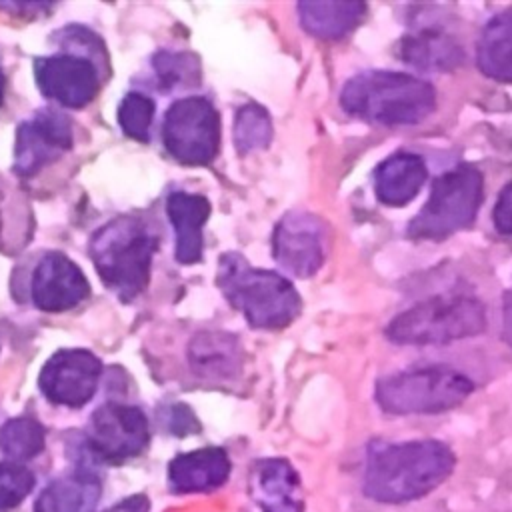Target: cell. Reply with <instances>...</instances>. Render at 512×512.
<instances>
[{
  "label": "cell",
  "mask_w": 512,
  "mask_h": 512,
  "mask_svg": "<svg viewBox=\"0 0 512 512\" xmlns=\"http://www.w3.org/2000/svg\"><path fill=\"white\" fill-rule=\"evenodd\" d=\"M34 76L40 92L68 108H82L94 100L100 88L94 64L76 54L42 56L34 64Z\"/></svg>",
  "instance_id": "4fadbf2b"
},
{
  "label": "cell",
  "mask_w": 512,
  "mask_h": 512,
  "mask_svg": "<svg viewBox=\"0 0 512 512\" xmlns=\"http://www.w3.org/2000/svg\"><path fill=\"white\" fill-rule=\"evenodd\" d=\"M272 252L286 272L314 276L326 258V224L304 210L284 214L274 228Z\"/></svg>",
  "instance_id": "9c48e42d"
},
{
  "label": "cell",
  "mask_w": 512,
  "mask_h": 512,
  "mask_svg": "<svg viewBox=\"0 0 512 512\" xmlns=\"http://www.w3.org/2000/svg\"><path fill=\"white\" fill-rule=\"evenodd\" d=\"M72 148V124L58 110H38L16 132L14 170L32 176Z\"/></svg>",
  "instance_id": "7c38bea8"
},
{
  "label": "cell",
  "mask_w": 512,
  "mask_h": 512,
  "mask_svg": "<svg viewBox=\"0 0 512 512\" xmlns=\"http://www.w3.org/2000/svg\"><path fill=\"white\" fill-rule=\"evenodd\" d=\"M502 340L512 348V288L502 296Z\"/></svg>",
  "instance_id": "4dcf8cb0"
},
{
  "label": "cell",
  "mask_w": 512,
  "mask_h": 512,
  "mask_svg": "<svg viewBox=\"0 0 512 512\" xmlns=\"http://www.w3.org/2000/svg\"><path fill=\"white\" fill-rule=\"evenodd\" d=\"M160 88L174 90L196 86L200 80V64L192 54L184 52H158L152 60Z\"/></svg>",
  "instance_id": "d4e9b609"
},
{
  "label": "cell",
  "mask_w": 512,
  "mask_h": 512,
  "mask_svg": "<svg viewBox=\"0 0 512 512\" xmlns=\"http://www.w3.org/2000/svg\"><path fill=\"white\" fill-rule=\"evenodd\" d=\"M428 178L426 160L410 150H398L380 160L372 170V188L380 204L402 208L410 204Z\"/></svg>",
  "instance_id": "2e32d148"
},
{
  "label": "cell",
  "mask_w": 512,
  "mask_h": 512,
  "mask_svg": "<svg viewBox=\"0 0 512 512\" xmlns=\"http://www.w3.org/2000/svg\"><path fill=\"white\" fill-rule=\"evenodd\" d=\"M166 426H168L174 434H178V436L190 434L192 430H198V422L194 420V414H192L186 406H182V404L168 408Z\"/></svg>",
  "instance_id": "f546056e"
},
{
  "label": "cell",
  "mask_w": 512,
  "mask_h": 512,
  "mask_svg": "<svg viewBox=\"0 0 512 512\" xmlns=\"http://www.w3.org/2000/svg\"><path fill=\"white\" fill-rule=\"evenodd\" d=\"M0 450L12 460H30L44 450V428L28 416H18L2 424Z\"/></svg>",
  "instance_id": "603a6c76"
},
{
  "label": "cell",
  "mask_w": 512,
  "mask_h": 512,
  "mask_svg": "<svg viewBox=\"0 0 512 512\" xmlns=\"http://www.w3.org/2000/svg\"><path fill=\"white\" fill-rule=\"evenodd\" d=\"M486 326V306L480 298L442 292L398 312L384 328V336L398 346H444L478 336Z\"/></svg>",
  "instance_id": "3957f363"
},
{
  "label": "cell",
  "mask_w": 512,
  "mask_h": 512,
  "mask_svg": "<svg viewBox=\"0 0 512 512\" xmlns=\"http://www.w3.org/2000/svg\"><path fill=\"white\" fill-rule=\"evenodd\" d=\"M152 118H154V102L148 96L140 92H128L122 98L118 106V124L126 136L138 142H148Z\"/></svg>",
  "instance_id": "4316f807"
},
{
  "label": "cell",
  "mask_w": 512,
  "mask_h": 512,
  "mask_svg": "<svg viewBox=\"0 0 512 512\" xmlns=\"http://www.w3.org/2000/svg\"><path fill=\"white\" fill-rule=\"evenodd\" d=\"M100 374V360L92 352L58 350L42 366L38 384L50 402L78 408L94 396Z\"/></svg>",
  "instance_id": "8fae6325"
},
{
  "label": "cell",
  "mask_w": 512,
  "mask_h": 512,
  "mask_svg": "<svg viewBox=\"0 0 512 512\" xmlns=\"http://www.w3.org/2000/svg\"><path fill=\"white\" fill-rule=\"evenodd\" d=\"M342 110L374 126H414L436 110L432 82L394 70H364L340 90Z\"/></svg>",
  "instance_id": "7a4b0ae2"
},
{
  "label": "cell",
  "mask_w": 512,
  "mask_h": 512,
  "mask_svg": "<svg viewBox=\"0 0 512 512\" xmlns=\"http://www.w3.org/2000/svg\"><path fill=\"white\" fill-rule=\"evenodd\" d=\"M492 224L498 234L512 236V180L498 192L496 204L492 208Z\"/></svg>",
  "instance_id": "f1b7e54d"
},
{
  "label": "cell",
  "mask_w": 512,
  "mask_h": 512,
  "mask_svg": "<svg viewBox=\"0 0 512 512\" xmlns=\"http://www.w3.org/2000/svg\"><path fill=\"white\" fill-rule=\"evenodd\" d=\"M4 86H6V80H4V72H2V68H0V104H2V100H4Z\"/></svg>",
  "instance_id": "d6a6232c"
},
{
  "label": "cell",
  "mask_w": 512,
  "mask_h": 512,
  "mask_svg": "<svg viewBox=\"0 0 512 512\" xmlns=\"http://www.w3.org/2000/svg\"><path fill=\"white\" fill-rule=\"evenodd\" d=\"M484 202V176L474 164H456L440 172L420 212L408 222L406 236L414 242H442L468 228Z\"/></svg>",
  "instance_id": "52a82bcc"
},
{
  "label": "cell",
  "mask_w": 512,
  "mask_h": 512,
  "mask_svg": "<svg viewBox=\"0 0 512 512\" xmlns=\"http://www.w3.org/2000/svg\"><path fill=\"white\" fill-rule=\"evenodd\" d=\"M454 466L456 454L442 440L384 442L368 450L362 492L380 504L420 500L448 480Z\"/></svg>",
  "instance_id": "6da1fadb"
},
{
  "label": "cell",
  "mask_w": 512,
  "mask_h": 512,
  "mask_svg": "<svg viewBox=\"0 0 512 512\" xmlns=\"http://www.w3.org/2000/svg\"><path fill=\"white\" fill-rule=\"evenodd\" d=\"M394 54L420 72H454L464 60V46L440 26H420L398 38Z\"/></svg>",
  "instance_id": "9a60e30c"
},
{
  "label": "cell",
  "mask_w": 512,
  "mask_h": 512,
  "mask_svg": "<svg viewBox=\"0 0 512 512\" xmlns=\"http://www.w3.org/2000/svg\"><path fill=\"white\" fill-rule=\"evenodd\" d=\"M148 498L142 496V494H136V496H130L126 500H122L120 504L108 508L106 512H148Z\"/></svg>",
  "instance_id": "1f68e13d"
},
{
  "label": "cell",
  "mask_w": 512,
  "mask_h": 512,
  "mask_svg": "<svg viewBox=\"0 0 512 512\" xmlns=\"http://www.w3.org/2000/svg\"><path fill=\"white\" fill-rule=\"evenodd\" d=\"M216 284L254 328H284L302 310V298L288 278L258 270L236 252L222 254Z\"/></svg>",
  "instance_id": "277c9868"
},
{
  "label": "cell",
  "mask_w": 512,
  "mask_h": 512,
  "mask_svg": "<svg viewBox=\"0 0 512 512\" xmlns=\"http://www.w3.org/2000/svg\"><path fill=\"white\" fill-rule=\"evenodd\" d=\"M166 214L176 234V260L194 264L202 258V228L210 216V202L200 194L172 192L166 198Z\"/></svg>",
  "instance_id": "e0dca14e"
},
{
  "label": "cell",
  "mask_w": 512,
  "mask_h": 512,
  "mask_svg": "<svg viewBox=\"0 0 512 512\" xmlns=\"http://www.w3.org/2000/svg\"><path fill=\"white\" fill-rule=\"evenodd\" d=\"M30 292L36 308L44 312H64L88 298L90 284L68 256L48 252L32 272Z\"/></svg>",
  "instance_id": "5bb4252c"
},
{
  "label": "cell",
  "mask_w": 512,
  "mask_h": 512,
  "mask_svg": "<svg viewBox=\"0 0 512 512\" xmlns=\"http://www.w3.org/2000/svg\"><path fill=\"white\" fill-rule=\"evenodd\" d=\"M234 356V338H228V334H198L190 348L192 364L200 372H220L222 368H228L234 362Z\"/></svg>",
  "instance_id": "484cf974"
},
{
  "label": "cell",
  "mask_w": 512,
  "mask_h": 512,
  "mask_svg": "<svg viewBox=\"0 0 512 512\" xmlns=\"http://www.w3.org/2000/svg\"><path fill=\"white\" fill-rule=\"evenodd\" d=\"M150 442L148 418L136 406L108 402L92 414L88 444L102 460L122 462L138 456Z\"/></svg>",
  "instance_id": "30bf717a"
},
{
  "label": "cell",
  "mask_w": 512,
  "mask_h": 512,
  "mask_svg": "<svg viewBox=\"0 0 512 512\" xmlns=\"http://www.w3.org/2000/svg\"><path fill=\"white\" fill-rule=\"evenodd\" d=\"M34 476L22 464L0 462V512L16 508L32 490Z\"/></svg>",
  "instance_id": "83f0119b"
},
{
  "label": "cell",
  "mask_w": 512,
  "mask_h": 512,
  "mask_svg": "<svg viewBox=\"0 0 512 512\" xmlns=\"http://www.w3.org/2000/svg\"><path fill=\"white\" fill-rule=\"evenodd\" d=\"M254 500L262 512H304L300 476L284 458L258 462L254 474Z\"/></svg>",
  "instance_id": "ac0fdd59"
},
{
  "label": "cell",
  "mask_w": 512,
  "mask_h": 512,
  "mask_svg": "<svg viewBox=\"0 0 512 512\" xmlns=\"http://www.w3.org/2000/svg\"><path fill=\"white\" fill-rule=\"evenodd\" d=\"M298 18L302 28L322 40H340L356 30L366 14L368 6L358 0H320L300 2Z\"/></svg>",
  "instance_id": "ffe728a7"
},
{
  "label": "cell",
  "mask_w": 512,
  "mask_h": 512,
  "mask_svg": "<svg viewBox=\"0 0 512 512\" xmlns=\"http://www.w3.org/2000/svg\"><path fill=\"white\" fill-rule=\"evenodd\" d=\"M230 474V460L222 448L206 446L176 456L168 466L174 492H202L220 486Z\"/></svg>",
  "instance_id": "d6986e66"
},
{
  "label": "cell",
  "mask_w": 512,
  "mask_h": 512,
  "mask_svg": "<svg viewBox=\"0 0 512 512\" xmlns=\"http://www.w3.org/2000/svg\"><path fill=\"white\" fill-rule=\"evenodd\" d=\"M102 482L90 470H76L52 480L36 500V512H94Z\"/></svg>",
  "instance_id": "7402d4cb"
},
{
  "label": "cell",
  "mask_w": 512,
  "mask_h": 512,
  "mask_svg": "<svg viewBox=\"0 0 512 512\" xmlns=\"http://www.w3.org/2000/svg\"><path fill=\"white\" fill-rule=\"evenodd\" d=\"M474 388V380L464 372L444 364H430L380 378L374 398L380 410L392 416L440 414L458 408Z\"/></svg>",
  "instance_id": "8992f818"
},
{
  "label": "cell",
  "mask_w": 512,
  "mask_h": 512,
  "mask_svg": "<svg viewBox=\"0 0 512 512\" xmlns=\"http://www.w3.org/2000/svg\"><path fill=\"white\" fill-rule=\"evenodd\" d=\"M162 140L172 158L188 166L210 164L218 152L220 118L210 100L188 96L176 100L164 116Z\"/></svg>",
  "instance_id": "ba28073f"
},
{
  "label": "cell",
  "mask_w": 512,
  "mask_h": 512,
  "mask_svg": "<svg viewBox=\"0 0 512 512\" xmlns=\"http://www.w3.org/2000/svg\"><path fill=\"white\" fill-rule=\"evenodd\" d=\"M476 66L496 82L512 84V8L494 14L476 40Z\"/></svg>",
  "instance_id": "44dd1931"
},
{
  "label": "cell",
  "mask_w": 512,
  "mask_h": 512,
  "mask_svg": "<svg viewBox=\"0 0 512 512\" xmlns=\"http://www.w3.org/2000/svg\"><path fill=\"white\" fill-rule=\"evenodd\" d=\"M156 248L158 234L138 216H120L90 240L98 276L122 302H130L148 286Z\"/></svg>",
  "instance_id": "5b68a950"
},
{
  "label": "cell",
  "mask_w": 512,
  "mask_h": 512,
  "mask_svg": "<svg viewBox=\"0 0 512 512\" xmlns=\"http://www.w3.org/2000/svg\"><path fill=\"white\" fill-rule=\"evenodd\" d=\"M272 140V120L258 104H246L234 120V144L240 154L262 150Z\"/></svg>",
  "instance_id": "cb8c5ba5"
}]
</instances>
